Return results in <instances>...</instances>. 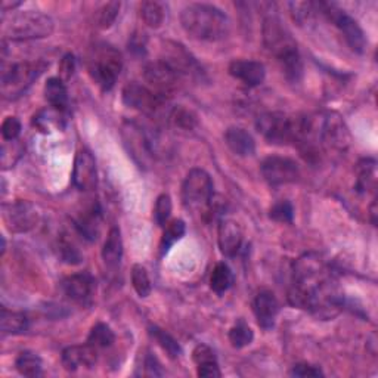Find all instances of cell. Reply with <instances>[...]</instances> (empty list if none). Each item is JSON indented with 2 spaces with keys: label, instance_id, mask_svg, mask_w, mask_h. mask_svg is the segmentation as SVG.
Returning a JSON list of instances; mask_svg holds the SVG:
<instances>
[{
  "label": "cell",
  "instance_id": "obj_1",
  "mask_svg": "<svg viewBox=\"0 0 378 378\" xmlns=\"http://www.w3.org/2000/svg\"><path fill=\"white\" fill-rule=\"evenodd\" d=\"M288 301L292 306L309 311L322 319L340 313L343 296L337 278L318 254H303L296 260Z\"/></svg>",
  "mask_w": 378,
  "mask_h": 378
},
{
  "label": "cell",
  "instance_id": "obj_2",
  "mask_svg": "<svg viewBox=\"0 0 378 378\" xmlns=\"http://www.w3.org/2000/svg\"><path fill=\"white\" fill-rule=\"evenodd\" d=\"M181 24L186 34L200 41H219L229 33V18L214 5L191 4L182 9Z\"/></svg>",
  "mask_w": 378,
  "mask_h": 378
},
{
  "label": "cell",
  "instance_id": "obj_3",
  "mask_svg": "<svg viewBox=\"0 0 378 378\" xmlns=\"http://www.w3.org/2000/svg\"><path fill=\"white\" fill-rule=\"evenodd\" d=\"M263 41L266 49L276 58L285 77L297 83L303 76L301 56L296 40L278 18L268 17L265 20Z\"/></svg>",
  "mask_w": 378,
  "mask_h": 378
},
{
  "label": "cell",
  "instance_id": "obj_4",
  "mask_svg": "<svg viewBox=\"0 0 378 378\" xmlns=\"http://www.w3.org/2000/svg\"><path fill=\"white\" fill-rule=\"evenodd\" d=\"M55 30L53 20L43 12L24 11L4 20V36L11 40H34L49 37Z\"/></svg>",
  "mask_w": 378,
  "mask_h": 378
},
{
  "label": "cell",
  "instance_id": "obj_5",
  "mask_svg": "<svg viewBox=\"0 0 378 378\" xmlns=\"http://www.w3.org/2000/svg\"><path fill=\"white\" fill-rule=\"evenodd\" d=\"M122 68V55L115 48L105 45V43H99V45H95L91 49L89 60H87V70H89L93 82L103 91L107 92L112 89L120 76Z\"/></svg>",
  "mask_w": 378,
  "mask_h": 378
},
{
  "label": "cell",
  "instance_id": "obj_6",
  "mask_svg": "<svg viewBox=\"0 0 378 378\" xmlns=\"http://www.w3.org/2000/svg\"><path fill=\"white\" fill-rule=\"evenodd\" d=\"M213 181L202 169H193L186 174L182 185V200L188 210L206 213L213 201Z\"/></svg>",
  "mask_w": 378,
  "mask_h": 378
},
{
  "label": "cell",
  "instance_id": "obj_7",
  "mask_svg": "<svg viewBox=\"0 0 378 378\" xmlns=\"http://www.w3.org/2000/svg\"><path fill=\"white\" fill-rule=\"evenodd\" d=\"M45 68L41 63H15L2 65V95L5 99H17Z\"/></svg>",
  "mask_w": 378,
  "mask_h": 378
},
{
  "label": "cell",
  "instance_id": "obj_8",
  "mask_svg": "<svg viewBox=\"0 0 378 378\" xmlns=\"http://www.w3.org/2000/svg\"><path fill=\"white\" fill-rule=\"evenodd\" d=\"M122 99L126 107L136 110L145 115H150L152 119L162 115L166 111L169 103L167 98L155 93L148 86L139 84L136 82L127 83L123 87Z\"/></svg>",
  "mask_w": 378,
  "mask_h": 378
},
{
  "label": "cell",
  "instance_id": "obj_9",
  "mask_svg": "<svg viewBox=\"0 0 378 378\" xmlns=\"http://www.w3.org/2000/svg\"><path fill=\"white\" fill-rule=\"evenodd\" d=\"M297 117H289L284 112H265L259 115L256 127L259 133L269 143H294Z\"/></svg>",
  "mask_w": 378,
  "mask_h": 378
},
{
  "label": "cell",
  "instance_id": "obj_10",
  "mask_svg": "<svg viewBox=\"0 0 378 378\" xmlns=\"http://www.w3.org/2000/svg\"><path fill=\"white\" fill-rule=\"evenodd\" d=\"M319 11L325 15L334 25H336L344 40L347 41L348 48L356 53H363L367 48V37L360 28V25L348 15V13L339 6L332 4L319 2Z\"/></svg>",
  "mask_w": 378,
  "mask_h": 378
},
{
  "label": "cell",
  "instance_id": "obj_11",
  "mask_svg": "<svg viewBox=\"0 0 378 378\" xmlns=\"http://www.w3.org/2000/svg\"><path fill=\"white\" fill-rule=\"evenodd\" d=\"M145 82L148 83V87L155 93L162 95L169 99L174 92L179 89L182 79L169 64L163 60L150 63L143 70Z\"/></svg>",
  "mask_w": 378,
  "mask_h": 378
},
{
  "label": "cell",
  "instance_id": "obj_12",
  "mask_svg": "<svg viewBox=\"0 0 378 378\" xmlns=\"http://www.w3.org/2000/svg\"><path fill=\"white\" fill-rule=\"evenodd\" d=\"M261 174L271 186H280L296 182L300 176V169L292 158L272 155L261 163Z\"/></svg>",
  "mask_w": 378,
  "mask_h": 378
},
{
  "label": "cell",
  "instance_id": "obj_13",
  "mask_svg": "<svg viewBox=\"0 0 378 378\" xmlns=\"http://www.w3.org/2000/svg\"><path fill=\"white\" fill-rule=\"evenodd\" d=\"M4 217L9 230L22 234V232H28L37 226L40 214L32 202L15 201L5 207Z\"/></svg>",
  "mask_w": 378,
  "mask_h": 378
},
{
  "label": "cell",
  "instance_id": "obj_14",
  "mask_svg": "<svg viewBox=\"0 0 378 378\" xmlns=\"http://www.w3.org/2000/svg\"><path fill=\"white\" fill-rule=\"evenodd\" d=\"M72 183L79 191H92L98 183L96 162L91 151L80 150L74 159V169H72Z\"/></svg>",
  "mask_w": 378,
  "mask_h": 378
},
{
  "label": "cell",
  "instance_id": "obj_15",
  "mask_svg": "<svg viewBox=\"0 0 378 378\" xmlns=\"http://www.w3.org/2000/svg\"><path fill=\"white\" fill-rule=\"evenodd\" d=\"M164 52L166 55L162 58V60L176 71L181 79H185V77L195 79V77L202 76L201 67L197 64V61L191 56V53H188L183 49V46L176 45V43H171V46H167Z\"/></svg>",
  "mask_w": 378,
  "mask_h": 378
},
{
  "label": "cell",
  "instance_id": "obj_16",
  "mask_svg": "<svg viewBox=\"0 0 378 378\" xmlns=\"http://www.w3.org/2000/svg\"><path fill=\"white\" fill-rule=\"evenodd\" d=\"M96 289V282L93 276L87 272H80L70 275L63 281L64 294L76 303L87 304L91 303Z\"/></svg>",
  "mask_w": 378,
  "mask_h": 378
},
{
  "label": "cell",
  "instance_id": "obj_17",
  "mask_svg": "<svg viewBox=\"0 0 378 378\" xmlns=\"http://www.w3.org/2000/svg\"><path fill=\"white\" fill-rule=\"evenodd\" d=\"M229 74L245 86L256 87L263 83L266 77L265 65L259 61L235 60L229 64Z\"/></svg>",
  "mask_w": 378,
  "mask_h": 378
},
{
  "label": "cell",
  "instance_id": "obj_18",
  "mask_svg": "<svg viewBox=\"0 0 378 378\" xmlns=\"http://www.w3.org/2000/svg\"><path fill=\"white\" fill-rule=\"evenodd\" d=\"M242 229L238 222L232 219H222L217 230V241L223 256L234 257L238 254L242 245Z\"/></svg>",
  "mask_w": 378,
  "mask_h": 378
},
{
  "label": "cell",
  "instance_id": "obj_19",
  "mask_svg": "<svg viewBox=\"0 0 378 378\" xmlns=\"http://www.w3.org/2000/svg\"><path fill=\"white\" fill-rule=\"evenodd\" d=\"M98 360V351L95 347L84 346H70L63 352V365L67 371L74 372L79 368H93Z\"/></svg>",
  "mask_w": 378,
  "mask_h": 378
},
{
  "label": "cell",
  "instance_id": "obj_20",
  "mask_svg": "<svg viewBox=\"0 0 378 378\" xmlns=\"http://www.w3.org/2000/svg\"><path fill=\"white\" fill-rule=\"evenodd\" d=\"M280 313V303L275 294L268 289L260 292L254 299V315L257 324L263 330H271L275 325L276 316Z\"/></svg>",
  "mask_w": 378,
  "mask_h": 378
},
{
  "label": "cell",
  "instance_id": "obj_21",
  "mask_svg": "<svg viewBox=\"0 0 378 378\" xmlns=\"http://www.w3.org/2000/svg\"><path fill=\"white\" fill-rule=\"evenodd\" d=\"M123 133L126 145H129V150L135 157H139L143 162L145 158L152 155V139L138 124L129 123L123 129Z\"/></svg>",
  "mask_w": 378,
  "mask_h": 378
},
{
  "label": "cell",
  "instance_id": "obj_22",
  "mask_svg": "<svg viewBox=\"0 0 378 378\" xmlns=\"http://www.w3.org/2000/svg\"><path fill=\"white\" fill-rule=\"evenodd\" d=\"M225 142L228 148L240 157H250L256 151L253 136L241 127H229L225 133Z\"/></svg>",
  "mask_w": 378,
  "mask_h": 378
},
{
  "label": "cell",
  "instance_id": "obj_23",
  "mask_svg": "<svg viewBox=\"0 0 378 378\" xmlns=\"http://www.w3.org/2000/svg\"><path fill=\"white\" fill-rule=\"evenodd\" d=\"M100 225H103V216H100L99 207L95 204L84 210L76 221V228L79 230V234L89 241L98 240Z\"/></svg>",
  "mask_w": 378,
  "mask_h": 378
},
{
  "label": "cell",
  "instance_id": "obj_24",
  "mask_svg": "<svg viewBox=\"0 0 378 378\" xmlns=\"http://www.w3.org/2000/svg\"><path fill=\"white\" fill-rule=\"evenodd\" d=\"M123 257V240L119 228H112L104 242L103 260L110 269H117Z\"/></svg>",
  "mask_w": 378,
  "mask_h": 378
},
{
  "label": "cell",
  "instance_id": "obj_25",
  "mask_svg": "<svg viewBox=\"0 0 378 378\" xmlns=\"http://www.w3.org/2000/svg\"><path fill=\"white\" fill-rule=\"evenodd\" d=\"M45 98L52 108L67 112L68 91L64 80H61L60 77L49 79L45 84Z\"/></svg>",
  "mask_w": 378,
  "mask_h": 378
},
{
  "label": "cell",
  "instance_id": "obj_26",
  "mask_svg": "<svg viewBox=\"0 0 378 378\" xmlns=\"http://www.w3.org/2000/svg\"><path fill=\"white\" fill-rule=\"evenodd\" d=\"M34 126L41 132H51L52 129H63L65 124V111H60L55 108L43 110L37 115H34Z\"/></svg>",
  "mask_w": 378,
  "mask_h": 378
},
{
  "label": "cell",
  "instance_id": "obj_27",
  "mask_svg": "<svg viewBox=\"0 0 378 378\" xmlns=\"http://www.w3.org/2000/svg\"><path fill=\"white\" fill-rule=\"evenodd\" d=\"M0 328L4 334H22L28 328V319L21 312L8 311L2 308V315H0Z\"/></svg>",
  "mask_w": 378,
  "mask_h": 378
},
{
  "label": "cell",
  "instance_id": "obj_28",
  "mask_svg": "<svg viewBox=\"0 0 378 378\" xmlns=\"http://www.w3.org/2000/svg\"><path fill=\"white\" fill-rule=\"evenodd\" d=\"M17 371L24 377H39L41 375L43 362L41 358L30 351L21 352L15 360Z\"/></svg>",
  "mask_w": 378,
  "mask_h": 378
},
{
  "label": "cell",
  "instance_id": "obj_29",
  "mask_svg": "<svg viewBox=\"0 0 378 378\" xmlns=\"http://www.w3.org/2000/svg\"><path fill=\"white\" fill-rule=\"evenodd\" d=\"M234 284V275L226 263H217L210 276V287L216 294H223Z\"/></svg>",
  "mask_w": 378,
  "mask_h": 378
},
{
  "label": "cell",
  "instance_id": "obj_30",
  "mask_svg": "<svg viewBox=\"0 0 378 378\" xmlns=\"http://www.w3.org/2000/svg\"><path fill=\"white\" fill-rule=\"evenodd\" d=\"M377 171L374 159H362L358 164V181L356 189L359 193H368L370 189H375Z\"/></svg>",
  "mask_w": 378,
  "mask_h": 378
},
{
  "label": "cell",
  "instance_id": "obj_31",
  "mask_svg": "<svg viewBox=\"0 0 378 378\" xmlns=\"http://www.w3.org/2000/svg\"><path fill=\"white\" fill-rule=\"evenodd\" d=\"M141 17L143 22L151 28H159L164 22L166 11L164 5L159 2H154V0H148V2L141 4Z\"/></svg>",
  "mask_w": 378,
  "mask_h": 378
},
{
  "label": "cell",
  "instance_id": "obj_32",
  "mask_svg": "<svg viewBox=\"0 0 378 378\" xmlns=\"http://www.w3.org/2000/svg\"><path fill=\"white\" fill-rule=\"evenodd\" d=\"M115 341V336L112 330L107 325V324H103V322H98L96 325L92 327L91 332H89V337H87V344L95 347L96 351H103V348H107V347H111L112 343Z\"/></svg>",
  "mask_w": 378,
  "mask_h": 378
},
{
  "label": "cell",
  "instance_id": "obj_33",
  "mask_svg": "<svg viewBox=\"0 0 378 378\" xmlns=\"http://www.w3.org/2000/svg\"><path fill=\"white\" fill-rule=\"evenodd\" d=\"M150 336L169 355V358L176 359L181 356L182 348H181L179 343L174 340L167 331L158 328V327H150Z\"/></svg>",
  "mask_w": 378,
  "mask_h": 378
},
{
  "label": "cell",
  "instance_id": "obj_34",
  "mask_svg": "<svg viewBox=\"0 0 378 378\" xmlns=\"http://www.w3.org/2000/svg\"><path fill=\"white\" fill-rule=\"evenodd\" d=\"M169 120L174 127L185 130V132H191L198 124L197 115L183 107H174L169 114Z\"/></svg>",
  "mask_w": 378,
  "mask_h": 378
},
{
  "label": "cell",
  "instance_id": "obj_35",
  "mask_svg": "<svg viewBox=\"0 0 378 378\" xmlns=\"http://www.w3.org/2000/svg\"><path fill=\"white\" fill-rule=\"evenodd\" d=\"M253 339H254L253 330L250 328L249 324L242 321V319H240V321L229 330V341L232 347H235V348H242V347L250 346Z\"/></svg>",
  "mask_w": 378,
  "mask_h": 378
},
{
  "label": "cell",
  "instance_id": "obj_36",
  "mask_svg": "<svg viewBox=\"0 0 378 378\" xmlns=\"http://www.w3.org/2000/svg\"><path fill=\"white\" fill-rule=\"evenodd\" d=\"M185 222L181 219H174L171 222H167V225L164 226V232H163V238H162V253H167L170 250V247L176 244L178 241L182 240V237L185 235Z\"/></svg>",
  "mask_w": 378,
  "mask_h": 378
},
{
  "label": "cell",
  "instance_id": "obj_37",
  "mask_svg": "<svg viewBox=\"0 0 378 378\" xmlns=\"http://www.w3.org/2000/svg\"><path fill=\"white\" fill-rule=\"evenodd\" d=\"M132 284L136 294L141 299L148 297L152 292V285H151V280L150 275L142 265H135L132 268Z\"/></svg>",
  "mask_w": 378,
  "mask_h": 378
},
{
  "label": "cell",
  "instance_id": "obj_38",
  "mask_svg": "<svg viewBox=\"0 0 378 378\" xmlns=\"http://www.w3.org/2000/svg\"><path fill=\"white\" fill-rule=\"evenodd\" d=\"M289 9H292L293 20L300 25L308 24L315 17L316 12H321L319 11V4L313 2H293L289 4Z\"/></svg>",
  "mask_w": 378,
  "mask_h": 378
},
{
  "label": "cell",
  "instance_id": "obj_39",
  "mask_svg": "<svg viewBox=\"0 0 378 378\" xmlns=\"http://www.w3.org/2000/svg\"><path fill=\"white\" fill-rule=\"evenodd\" d=\"M120 6H122L120 2H108L98 11L96 24L100 30H107V28H110L114 24V21L117 20Z\"/></svg>",
  "mask_w": 378,
  "mask_h": 378
},
{
  "label": "cell",
  "instance_id": "obj_40",
  "mask_svg": "<svg viewBox=\"0 0 378 378\" xmlns=\"http://www.w3.org/2000/svg\"><path fill=\"white\" fill-rule=\"evenodd\" d=\"M171 214V198L167 194H162L157 201H155V207H154V222L164 228L170 219Z\"/></svg>",
  "mask_w": 378,
  "mask_h": 378
},
{
  "label": "cell",
  "instance_id": "obj_41",
  "mask_svg": "<svg viewBox=\"0 0 378 378\" xmlns=\"http://www.w3.org/2000/svg\"><path fill=\"white\" fill-rule=\"evenodd\" d=\"M271 219L275 222H281V223H292L293 217H294V209L292 206V202L287 200H281L278 202H275L269 211Z\"/></svg>",
  "mask_w": 378,
  "mask_h": 378
},
{
  "label": "cell",
  "instance_id": "obj_42",
  "mask_svg": "<svg viewBox=\"0 0 378 378\" xmlns=\"http://www.w3.org/2000/svg\"><path fill=\"white\" fill-rule=\"evenodd\" d=\"M194 362L197 363V367H207V365H216L217 358L213 352V348L207 344H197L194 352H193Z\"/></svg>",
  "mask_w": 378,
  "mask_h": 378
},
{
  "label": "cell",
  "instance_id": "obj_43",
  "mask_svg": "<svg viewBox=\"0 0 378 378\" xmlns=\"http://www.w3.org/2000/svg\"><path fill=\"white\" fill-rule=\"evenodd\" d=\"M21 133V122L17 117H6L2 123V136L6 142L17 141Z\"/></svg>",
  "mask_w": 378,
  "mask_h": 378
},
{
  "label": "cell",
  "instance_id": "obj_44",
  "mask_svg": "<svg viewBox=\"0 0 378 378\" xmlns=\"http://www.w3.org/2000/svg\"><path fill=\"white\" fill-rule=\"evenodd\" d=\"M293 377H322L324 372L319 367L311 365V363H297L292 370Z\"/></svg>",
  "mask_w": 378,
  "mask_h": 378
},
{
  "label": "cell",
  "instance_id": "obj_45",
  "mask_svg": "<svg viewBox=\"0 0 378 378\" xmlns=\"http://www.w3.org/2000/svg\"><path fill=\"white\" fill-rule=\"evenodd\" d=\"M60 250H61V257L67 261V263H72V265L80 263L82 256L74 245H71L70 242H63Z\"/></svg>",
  "mask_w": 378,
  "mask_h": 378
},
{
  "label": "cell",
  "instance_id": "obj_46",
  "mask_svg": "<svg viewBox=\"0 0 378 378\" xmlns=\"http://www.w3.org/2000/svg\"><path fill=\"white\" fill-rule=\"evenodd\" d=\"M74 70H76V61H74V56H72L71 53L65 55L61 61V65H60V74H61V80H68L72 77V74H74Z\"/></svg>",
  "mask_w": 378,
  "mask_h": 378
},
{
  "label": "cell",
  "instance_id": "obj_47",
  "mask_svg": "<svg viewBox=\"0 0 378 378\" xmlns=\"http://www.w3.org/2000/svg\"><path fill=\"white\" fill-rule=\"evenodd\" d=\"M145 370H147L148 375H154V377L164 375V371L162 370V365H159V362L151 353L147 358H145Z\"/></svg>",
  "mask_w": 378,
  "mask_h": 378
},
{
  "label": "cell",
  "instance_id": "obj_48",
  "mask_svg": "<svg viewBox=\"0 0 378 378\" xmlns=\"http://www.w3.org/2000/svg\"><path fill=\"white\" fill-rule=\"evenodd\" d=\"M197 375L204 377V378L222 377V372L219 370V363H216V365H207V367H197Z\"/></svg>",
  "mask_w": 378,
  "mask_h": 378
},
{
  "label": "cell",
  "instance_id": "obj_49",
  "mask_svg": "<svg viewBox=\"0 0 378 378\" xmlns=\"http://www.w3.org/2000/svg\"><path fill=\"white\" fill-rule=\"evenodd\" d=\"M20 5H21V2H12V4H9L8 0H4V2H2V11H4V12L13 11L15 8H18Z\"/></svg>",
  "mask_w": 378,
  "mask_h": 378
},
{
  "label": "cell",
  "instance_id": "obj_50",
  "mask_svg": "<svg viewBox=\"0 0 378 378\" xmlns=\"http://www.w3.org/2000/svg\"><path fill=\"white\" fill-rule=\"evenodd\" d=\"M377 200H374L372 201V204H371V222H372V225L375 226V223H377Z\"/></svg>",
  "mask_w": 378,
  "mask_h": 378
}]
</instances>
